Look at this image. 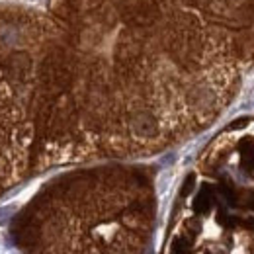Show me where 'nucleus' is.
<instances>
[{"instance_id":"1","label":"nucleus","mask_w":254,"mask_h":254,"mask_svg":"<svg viewBox=\"0 0 254 254\" xmlns=\"http://www.w3.org/2000/svg\"><path fill=\"white\" fill-rule=\"evenodd\" d=\"M147 215L127 190L100 188L41 205L16 231L26 254H141Z\"/></svg>"}]
</instances>
